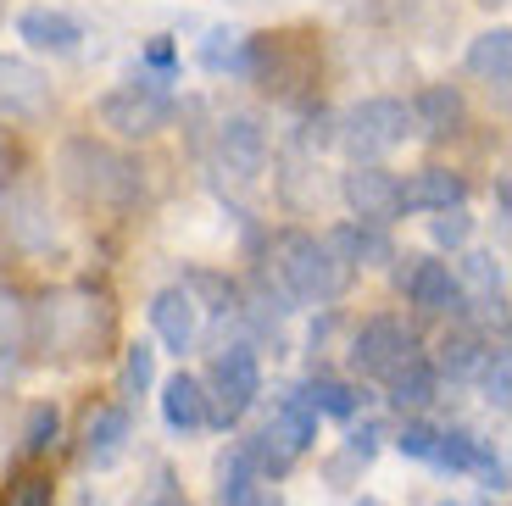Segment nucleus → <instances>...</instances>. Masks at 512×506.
Returning a JSON list of instances; mask_svg holds the SVG:
<instances>
[{
    "mask_svg": "<svg viewBox=\"0 0 512 506\" xmlns=\"http://www.w3.org/2000/svg\"><path fill=\"white\" fill-rule=\"evenodd\" d=\"M112 334V301L90 284H67V290H45L39 306H28V345L45 356H95Z\"/></svg>",
    "mask_w": 512,
    "mask_h": 506,
    "instance_id": "nucleus-1",
    "label": "nucleus"
},
{
    "mask_svg": "<svg viewBox=\"0 0 512 506\" xmlns=\"http://www.w3.org/2000/svg\"><path fill=\"white\" fill-rule=\"evenodd\" d=\"M273 279L284 284V301L301 306H329L351 290V273L318 234H301V228H284L273 234Z\"/></svg>",
    "mask_w": 512,
    "mask_h": 506,
    "instance_id": "nucleus-2",
    "label": "nucleus"
},
{
    "mask_svg": "<svg viewBox=\"0 0 512 506\" xmlns=\"http://www.w3.org/2000/svg\"><path fill=\"white\" fill-rule=\"evenodd\" d=\"M62 184L78 201L128 212L145 195V167L134 156L112 151V145H101V140H67L62 145Z\"/></svg>",
    "mask_w": 512,
    "mask_h": 506,
    "instance_id": "nucleus-3",
    "label": "nucleus"
},
{
    "mask_svg": "<svg viewBox=\"0 0 512 506\" xmlns=\"http://www.w3.org/2000/svg\"><path fill=\"white\" fill-rule=\"evenodd\" d=\"M334 140L351 156V167H368V162H379V156L401 151L412 140V112L396 95H368V101H357L340 117V134Z\"/></svg>",
    "mask_w": 512,
    "mask_h": 506,
    "instance_id": "nucleus-4",
    "label": "nucleus"
},
{
    "mask_svg": "<svg viewBox=\"0 0 512 506\" xmlns=\"http://www.w3.org/2000/svg\"><path fill=\"white\" fill-rule=\"evenodd\" d=\"M173 112H179V101H173L167 78H151V73H140L134 84H117L112 95H101V123L112 128L117 140H156L173 123Z\"/></svg>",
    "mask_w": 512,
    "mask_h": 506,
    "instance_id": "nucleus-5",
    "label": "nucleus"
},
{
    "mask_svg": "<svg viewBox=\"0 0 512 506\" xmlns=\"http://www.w3.org/2000/svg\"><path fill=\"white\" fill-rule=\"evenodd\" d=\"M206 390V406H212V423H240L245 412L256 406V395H262V362H256V345L234 340L218 351V362H212V379L201 384Z\"/></svg>",
    "mask_w": 512,
    "mask_h": 506,
    "instance_id": "nucleus-6",
    "label": "nucleus"
},
{
    "mask_svg": "<svg viewBox=\"0 0 512 506\" xmlns=\"http://www.w3.org/2000/svg\"><path fill=\"white\" fill-rule=\"evenodd\" d=\"M412 356H423V345L401 317H368L357 329V340H351V367H357L362 379H379V384L390 373H401Z\"/></svg>",
    "mask_w": 512,
    "mask_h": 506,
    "instance_id": "nucleus-7",
    "label": "nucleus"
},
{
    "mask_svg": "<svg viewBox=\"0 0 512 506\" xmlns=\"http://www.w3.org/2000/svg\"><path fill=\"white\" fill-rule=\"evenodd\" d=\"M340 195H346V206H351V223L390 228L401 217V178L379 162L351 167V173L340 178Z\"/></svg>",
    "mask_w": 512,
    "mask_h": 506,
    "instance_id": "nucleus-8",
    "label": "nucleus"
},
{
    "mask_svg": "<svg viewBox=\"0 0 512 506\" xmlns=\"http://www.w3.org/2000/svg\"><path fill=\"white\" fill-rule=\"evenodd\" d=\"M401 295L407 306H418L423 317H446V312H462V284L446 262L435 256H407L401 267Z\"/></svg>",
    "mask_w": 512,
    "mask_h": 506,
    "instance_id": "nucleus-9",
    "label": "nucleus"
},
{
    "mask_svg": "<svg viewBox=\"0 0 512 506\" xmlns=\"http://www.w3.org/2000/svg\"><path fill=\"white\" fill-rule=\"evenodd\" d=\"M51 78L39 73L34 62H17V56H0V117L6 123H39L51 112Z\"/></svg>",
    "mask_w": 512,
    "mask_h": 506,
    "instance_id": "nucleus-10",
    "label": "nucleus"
},
{
    "mask_svg": "<svg viewBox=\"0 0 512 506\" xmlns=\"http://www.w3.org/2000/svg\"><path fill=\"white\" fill-rule=\"evenodd\" d=\"M435 468L440 473H474L485 490H507V462H501V456L490 451L479 434H468V429H440Z\"/></svg>",
    "mask_w": 512,
    "mask_h": 506,
    "instance_id": "nucleus-11",
    "label": "nucleus"
},
{
    "mask_svg": "<svg viewBox=\"0 0 512 506\" xmlns=\"http://www.w3.org/2000/svg\"><path fill=\"white\" fill-rule=\"evenodd\" d=\"M145 312H151L156 340H162L173 356H190V351H195V340H201V306H195V295L184 290V284H167V290H156Z\"/></svg>",
    "mask_w": 512,
    "mask_h": 506,
    "instance_id": "nucleus-12",
    "label": "nucleus"
},
{
    "mask_svg": "<svg viewBox=\"0 0 512 506\" xmlns=\"http://www.w3.org/2000/svg\"><path fill=\"white\" fill-rule=\"evenodd\" d=\"M218 156L234 178H262L268 167V128L256 123L251 112H234L218 123Z\"/></svg>",
    "mask_w": 512,
    "mask_h": 506,
    "instance_id": "nucleus-13",
    "label": "nucleus"
},
{
    "mask_svg": "<svg viewBox=\"0 0 512 506\" xmlns=\"http://www.w3.org/2000/svg\"><path fill=\"white\" fill-rule=\"evenodd\" d=\"M407 112H412V134H423V140H451V134H462V123H468V101H462L457 84L418 89V101H412Z\"/></svg>",
    "mask_w": 512,
    "mask_h": 506,
    "instance_id": "nucleus-14",
    "label": "nucleus"
},
{
    "mask_svg": "<svg viewBox=\"0 0 512 506\" xmlns=\"http://www.w3.org/2000/svg\"><path fill=\"white\" fill-rule=\"evenodd\" d=\"M468 201V178L451 173V167H423L401 184V212H457Z\"/></svg>",
    "mask_w": 512,
    "mask_h": 506,
    "instance_id": "nucleus-15",
    "label": "nucleus"
},
{
    "mask_svg": "<svg viewBox=\"0 0 512 506\" xmlns=\"http://www.w3.org/2000/svg\"><path fill=\"white\" fill-rule=\"evenodd\" d=\"M17 39H23L28 51L73 56V51H78V39H84V28H78V17L56 12V6H28V12L17 17Z\"/></svg>",
    "mask_w": 512,
    "mask_h": 506,
    "instance_id": "nucleus-16",
    "label": "nucleus"
},
{
    "mask_svg": "<svg viewBox=\"0 0 512 506\" xmlns=\"http://www.w3.org/2000/svg\"><path fill=\"white\" fill-rule=\"evenodd\" d=\"M162 423L173 434H201L206 423H212V406H206V390L201 379H190V373H173V379L162 384Z\"/></svg>",
    "mask_w": 512,
    "mask_h": 506,
    "instance_id": "nucleus-17",
    "label": "nucleus"
},
{
    "mask_svg": "<svg viewBox=\"0 0 512 506\" xmlns=\"http://www.w3.org/2000/svg\"><path fill=\"white\" fill-rule=\"evenodd\" d=\"M329 245L340 262L357 273V267H384V262H396V245H390V234L384 228H368V223H340V228H329Z\"/></svg>",
    "mask_w": 512,
    "mask_h": 506,
    "instance_id": "nucleus-18",
    "label": "nucleus"
},
{
    "mask_svg": "<svg viewBox=\"0 0 512 506\" xmlns=\"http://www.w3.org/2000/svg\"><path fill=\"white\" fill-rule=\"evenodd\" d=\"M128 434H134L128 406H101V412L84 423V462H90V468H112L117 456L128 451Z\"/></svg>",
    "mask_w": 512,
    "mask_h": 506,
    "instance_id": "nucleus-19",
    "label": "nucleus"
},
{
    "mask_svg": "<svg viewBox=\"0 0 512 506\" xmlns=\"http://www.w3.org/2000/svg\"><path fill=\"white\" fill-rule=\"evenodd\" d=\"M23 362H28V301L12 284H0V379L23 373Z\"/></svg>",
    "mask_w": 512,
    "mask_h": 506,
    "instance_id": "nucleus-20",
    "label": "nucleus"
},
{
    "mask_svg": "<svg viewBox=\"0 0 512 506\" xmlns=\"http://www.w3.org/2000/svg\"><path fill=\"white\" fill-rule=\"evenodd\" d=\"M6 234H12L17 251H45L51 245V217H45V201H39V190H17L6 195Z\"/></svg>",
    "mask_w": 512,
    "mask_h": 506,
    "instance_id": "nucleus-21",
    "label": "nucleus"
},
{
    "mask_svg": "<svg viewBox=\"0 0 512 506\" xmlns=\"http://www.w3.org/2000/svg\"><path fill=\"white\" fill-rule=\"evenodd\" d=\"M290 401H301L312 412V418H357V401L362 395L351 390L346 379H329V373H312L301 390L290 395Z\"/></svg>",
    "mask_w": 512,
    "mask_h": 506,
    "instance_id": "nucleus-22",
    "label": "nucleus"
},
{
    "mask_svg": "<svg viewBox=\"0 0 512 506\" xmlns=\"http://www.w3.org/2000/svg\"><path fill=\"white\" fill-rule=\"evenodd\" d=\"M485 356H490V345L479 340L474 329L446 334V345H440V362H435V379H451V384L479 379V367H485Z\"/></svg>",
    "mask_w": 512,
    "mask_h": 506,
    "instance_id": "nucleus-23",
    "label": "nucleus"
},
{
    "mask_svg": "<svg viewBox=\"0 0 512 506\" xmlns=\"http://www.w3.org/2000/svg\"><path fill=\"white\" fill-rule=\"evenodd\" d=\"M468 73L485 78L490 89H501L512 78V34L507 28H490V34H479L474 45H468Z\"/></svg>",
    "mask_w": 512,
    "mask_h": 506,
    "instance_id": "nucleus-24",
    "label": "nucleus"
},
{
    "mask_svg": "<svg viewBox=\"0 0 512 506\" xmlns=\"http://www.w3.org/2000/svg\"><path fill=\"white\" fill-rule=\"evenodd\" d=\"M384 390H390V401H396V406H429V401H435V390H440L435 362H429V356H412L401 373L384 379Z\"/></svg>",
    "mask_w": 512,
    "mask_h": 506,
    "instance_id": "nucleus-25",
    "label": "nucleus"
},
{
    "mask_svg": "<svg viewBox=\"0 0 512 506\" xmlns=\"http://www.w3.org/2000/svg\"><path fill=\"white\" fill-rule=\"evenodd\" d=\"M479 384H485V401L496 406V412H507V401H512V395H507V390H512V362H507V351H501V345L485 356V367H479Z\"/></svg>",
    "mask_w": 512,
    "mask_h": 506,
    "instance_id": "nucleus-26",
    "label": "nucleus"
},
{
    "mask_svg": "<svg viewBox=\"0 0 512 506\" xmlns=\"http://www.w3.org/2000/svg\"><path fill=\"white\" fill-rule=\"evenodd\" d=\"M462 279L479 290V301L501 295V267H496V256H490V251H468V256H462ZM462 279H457V284H462Z\"/></svg>",
    "mask_w": 512,
    "mask_h": 506,
    "instance_id": "nucleus-27",
    "label": "nucleus"
},
{
    "mask_svg": "<svg viewBox=\"0 0 512 506\" xmlns=\"http://www.w3.org/2000/svg\"><path fill=\"white\" fill-rule=\"evenodd\" d=\"M151 379H156V351L145 340L128 345V356H123V395H145Z\"/></svg>",
    "mask_w": 512,
    "mask_h": 506,
    "instance_id": "nucleus-28",
    "label": "nucleus"
},
{
    "mask_svg": "<svg viewBox=\"0 0 512 506\" xmlns=\"http://www.w3.org/2000/svg\"><path fill=\"white\" fill-rule=\"evenodd\" d=\"M56 429H62V418H56V406H34L28 412V429H23V451L28 456H45L56 440Z\"/></svg>",
    "mask_w": 512,
    "mask_h": 506,
    "instance_id": "nucleus-29",
    "label": "nucleus"
},
{
    "mask_svg": "<svg viewBox=\"0 0 512 506\" xmlns=\"http://www.w3.org/2000/svg\"><path fill=\"white\" fill-rule=\"evenodd\" d=\"M223 506H284V495L268 479H245V484H223Z\"/></svg>",
    "mask_w": 512,
    "mask_h": 506,
    "instance_id": "nucleus-30",
    "label": "nucleus"
},
{
    "mask_svg": "<svg viewBox=\"0 0 512 506\" xmlns=\"http://www.w3.org/2000/svg\"><path fill=\"white\" fill-rule=\"evenodd\" d=\"M435 445H440V429H429V423H407L396 434V451L412 456V462H429V468H435Z\"/></svg>",
    "mask_w": 512,
    "mask_h": 506,
    "instance_id": "nucleus-31",
    "label": "nucleus"
},
{
    "mask_svg": "<svg viewBox=\"0 0 512 506\" xmlns=\"http://www.w3.org/2000/svg\"><path fill=\"white\" fill-rule=\"evenodd\" d=\"M429 234H435V245H446V251H462L468 234H474V217H462V206L457 212H440L435 223H429Z\"/></svg>",
    "mask_w": 512,
    "mask_h": 506,
    "instance_id": "nucleus-32",
    "label": "nucleus"
},
{
    "mask_svg": "<svg viewBox=\"0 0 512 506\" xmlns=\"http://www.w3.org/2000/svg\"><path fill=\"white\" fill-rule=\"evenodd\" d=\"M379 440H384V429L379 423H362V429H351V440H346V462H362V468H368L373 462V451H379Z\"/></svg>",
    "mask_w": 512,
    "mask_h": 506,
    "instance_id": "nucleus-33",
    "label": "nucleus"
},
{
    "mask_svg": "<svg viewBox=\"0 0 512 506\" xmlns=\"http://www.w3.org/2000/svg\"><path fill=\"white\" fill-rule=\"evenodd\" d=\"M140 506H179V484H173V473H167V468H156L151 495H145Z\"/></svg>",
    "mask_w": 512,
    "mask_h": 506,
    "instance_id": "nucleus-34",
    "label": "nucleus"
},
{
    "mask_svg": "<svg viewBox=\"0 0 512 506\" xmlns=\"http://www.w3.org/2000/svg\"><path fill=\"white\" fill-rule=\"evenodd\" d=\"M12 506H51V484H39V479H28V484H17V495H12Z\"/></svg>",
    "mask_w": 512,
    "mask_h": 506,
    "instance_id": "nucleus-35",
    "label": "nucleus"
},
{
    "mask_svg": "<svg viewBox=\"0 0 512 506\" xmlns=\"http://www.w3.org/2000/svg\"><path fill=\"white\" fill-rule=\"evenodd\" d=\"M145 62L167 73V67H173V45H167V39H151V45H145Z\"/></svg>",
    "mask_w": 512,
    "mask_h": 506,
    "instance_id": "nucleus-36",
    "label": "nucleus"
},
{
    "mask_svg": "<svg viewBox=\"0 0 512 506\" xmlns=\"http://www.w3.org/2000/svg\"><path fill=\"white\" fill-rule=\"evenodd\" d=\"M496 212H501V223H507V212H512V195H507V178H496Z\"/></svg>",
    "mask_w": 512,
    "mask_h": 506,
    "instance_id": "nucleus-37",
    "label": "nucleus"
},
{
    "mask_svg": "<svg viewBox=\"0 0 512 506\" xmlns=\"http://www.w3.org/2000/svg\"><path fill=\"white\" fill-rule=\"evenodd\" d=\"M357 506H384V501H368V495H362V501H357Z\"/></svg>",
    "mask_w": 512,
    "mask_h": 506,
    "instance_id": "nucleus-38",
    "label": "nucleus"
},
{
    "mask_svg": "<svg viewBox=\"0 0 512 506\" xmlns=\"http://www.w3.org/2000/svg\"><path fill=\"white\" fill-rule=\"evenodd\" d=\"M435 506H457V501H435Z\"/></svg>",
    "mask_w": 512,
    "mask_h": 506,
    "instance_id": "nucleus-39",
    "label": "nucleus"
},
{
    "mask_svg": "<svg viewBox=\"0 0 512 506\" xmlns=\"http://www.w3.org/2000/svg\"><path fill=\"white\" fill-rule=\"evenodd\" d=\"M485 6H501V0H485Z\"/></svg>",
    "mask_w": 512,
    "mask_h": 506,
    "instance_id": "nucleus-40",
    "label": "nucleus"
},
{
    "mask_svg": "<svg viewBox=\"0 0 512 506\" xmlns=\"http://www.w3.org/2000/svg\"><path fill=\"white\" fill-rule=\"evenodd\" d=\"M0 173H6V162H0Z\"/></svg>",
    "mask_w": 512,
    "mask_h": 506,
    "instance_id": "nucleus-41",
    "label": "nucleus"
}]
</instances>
